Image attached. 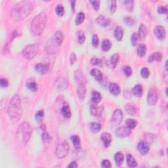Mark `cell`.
Listing matches in <instances>:
<instances>
[{"mask_svg":"<svg viewBox=\"0 0 168 168\" xmlns=\"http://www.w3.org/2000/svg\"><path fill=\"white\" fill-rule=\"evenodd\" d=\"M33 5L30 1H22L16 3L11 11V17L15 21L22 20L32 13Z\"/></svg>","mask_w":168,"mask_h":168,"instance_id":"6da1fadb","label":"cell"},{"mask_svg":"<svg viewBox=\"0 0 168 168\" xmlns=\"http://www.w3.org/2000/svg\"><path fill=\"white\" fill-rule=\"evenodd\" d=\"M8 115L13 122H17L23 116V107L20 97L14 95L9 102L8 106Z\"/></svg>","mask_w":168,"mask_h":168,"instance_id":"7a4b0ae2","label":"cell"},{"mask_svg":"<svg viewBox=\"0 0 168 168\" xmlns=\"http://www.w3.org/2000/svg\"><path fill=\"white\" fill-rule=\"evenodd\" d=\"M64 40V35L61 31H57L54 35L49 38L45 44V50L47 54L53 55L59 51L61 47L62 41Z\"/></svg>","mask_w":168,"mask_h":168,"instance_id":"3957f363","label":"cell"},{"mask_svg":"<svg viewBox=\"0 0 168 168\" xmlns=\"http://www.w3.org/2000/svg\"><path fill=\"white\" fill-rule=\"evenodd\" d=\"M32 133V128L29 123L25 122L19 125L16 131V141L21 146H25L30 140Z\"/></svg>","mask_w":168,"mask_h":168,"instance_id":"277c9868","label":"cell"},{"mask_svg":"<svg viewBox=\"0 0 168 168\" xmlns=\"http://www.w3.org/2000/svg\"><path fill=\"white\" fill-rule=\"evenodd\" d=\"M47 21V16L45 13H40L33 18L31 23V31L34 36H40L44 32Z\"/></svg>","mask_w":168,"mask_h":168,"instance_id":"5b68a950","label":"cell"},{"mask_svg":"<svg viewBox=\"0 0 168 168\" xmlns=\"http://www.w3.org/2000/svg\"><path fill=\"white\" fill-rule=\"evenodd\" d=\"M39 53V47L37 44H30L23 50V55L25 59L31 60L34 58Z\"/></svg>","mask_w":168,"mask_h":168,"instance_id":"8992f818","label":"cell"},{"mask_svg":"<svg viewBox=\"0 0 168 168\" xmlns=\"http://www.w3.org/2000/svg\"><path fill=\"white\" fill-rule=\"evenodd\" d=\"M70 150L68 143L66 141H64L59 143L56 148V156L57 158H63L68 154Z\"/></svg>","mask_w":168,"mask_h":168,"instance_id":"52a82bcc","label":"cell"},{"mask_svg":"<svg viewBox=\"0 0 168 168\" xmlns=\"http://www.w3.org/2000/svg\"><path fill=\"white\" fill-rule=\"evenodd\" d=\"M124 115L123 112L121 110L117 109L115 110L112 115V117L111 120V123L112 126H117L121 124V122L123 120Z\"/></svg>","mask_w":168,"mask_h":168,"instance_id":"ba28073f","label":"cell"},{"mask_svg":"<svg viewBox=\"0 0 168 168\" xmlns=\"http://www.w3.org/2000/svg\"><path fill=\"white\" fill-rule=\"evenodd\" d=\"M158 100V94L154 89H151L147 95V102L149 106H154Z\"/></svg>","mask_w":168,"mask_h":168,"instance_id":"9c48e42d","label":"cell"},{"mask_svg":"<svg viewBox=\"0 0 168 168\" xmlns=\"http://www.w3.org/2000/svg\"><path fill=\"white\" fill-rule=\"evenodd\" d=\"M55 85L57 89L60 90H64L68 87V81L65 78L59 77L55 82Z\"/></svg>","mask_w":168,"mask_h":168,"instance_id":"30bf717a","label":"cell"},{"mask_svg":"<svg viewBox=\"0 0 168 168\" xmlns=\"http://www.w3.org/2000/svg\"><path fill=\"white\" fill-rule=\"evenodd\" d=\"M131 133V129L128 128V127L122 126L120 128H117L115 132L116 135L118 138H125L128 137Z\"/></svg>","mask_w":168,"mask_h":168,"instance_id":"8fae6325","label":"cell"},{"mask_svg":"<svg viewBox=\"0 0 168 168\" xmlns=\"http://www.w3.org/2000/svg\"><path fill=\"white\" fill-rule=\"evenodd\" d=\"M154 32L156 36L159 40L164 39L165 37V34H166L164 27H163L162 26L160 25L156 26L154 30Z\"/></svg>","mask_w":168,"mask_h":168,"instance_id":"7c38bea8","label":"cell"},{"mask_svg":"<svg viewBox=\"0 0 168 168\" xmlns=\"http://www.w3.org/2000/svg\"><path fill=\"white\" fill-rule=\"evenodd\" d=\"M138 150L141 155L147 154L150 150V147L146 142H140L138 145Z\"/></svg>","mask_w":168,"mask_h":168,"instance_id":"4fadbf2b","label":"cell"},{"mask_svg":"<svg viewBox=\"0 0 168 168\" xmlns=\"http://www.w3.org/2000/svg\"><path fill=\"white\" fill-rule=\"evenodd\" d=\"M49 69V65L48 64H44V63H39L37 64L35 66L36 71L38 72V73L45 74H46Z\"/></svg>","mask_w":168,"mask_h":168,"instance_id":"5bb4252c","label":"cell"},{"mask_svg":"<svg viewBox=\"0 0 168 168\" xmlns=\"http://www.w3.org/2000/svg\"><path fill=\"white\" fill-rule=\"evenodd\" d=\"M101 139L105 148H108L112 142V136L109 133H103L101 135Z\"/></svg>","mask_w":168,"mask_h":168,"instance_id":"9a60e30c","label":"cell"},{"mask_svg":"<svg viewBox=\"0 0 168 168\" xmlns=\"http://www.w3.org/2000/svg\"><path fill=\"white\" fill-rule=\"evenodd\" d=\"M86 92H87V89H86L85 84H79L78 89H77V95L81 100H83L85 98Z\"/></svg>","mask_w":168,"mask_h":168,"instance_id":"2e32d148","label":"cell"},{"mask_svg":"<svg viewBox=\"0 0 168 168\" xmlns=\"http://www.w3.org/2000/svg\"><path fill=\"white\" fill-rule=\"evenodd\" d=\"M97 22L102 27H107L110 25V20L106 16L103 15H100L97 18Z\"/></svg>","mask_w":168,"mask_h":168,"instance_id":"e0dca14e","label":"cell"},{"mask_svg":"<svg viewBox=\"0 0 168 168\" xmlns=\"http://www.w3.org/2000/svg\"><path fill=\"white\" fill-rule=\"evenodd\" d=\"M74 77H75L76 81L79 84H85L86 80H85V77L83 76V73L81 72V70H76L75 74H74Z\"/></svg>","mask_w":168,"mask_h":168,"instance_id":"ac0fdd59","label":"cell"},{"mask_svg":"<svg viewBox=\"0 0 168 168\" xmlns=\"http://www.w3.org/2000/svg\"><path fill=\"white\" fill-rule=\"evenodd\" d=\"M109 92L113 95H118L120 93V88L117 83H112L109 85Z\"/></svg>","mask_w":168,"mask_h":168,"instance_id":"d6986e66","label":"cell"},{"mask_svg":"<svg viewBox=\"0 0 168 168\" xmlns=\"http://www.w3.org/2000/svg\"><path fill=\"white\" fill-rule=\"evenodd\" d=\"M61 112V114L65 117V118H70L72 116L70 108L68 104H64L62 107Z\"/></svg>","mask_w":168,"mask_h":168,"instance_id":"ffe728a7","label":"cell"},{"mask_svg":"<svg viewBox=\"0 0 168 168\" xmlns=\"http://www.w3.org/2000/svg\"><path fill=\"white\" fill-rule=\"evenodd\" d=\"M162 55L160 52H155L153 54L150 55L148 59V61L149 63H151L153 61H160L162 60Z\"/></svg>","mask_w":168,"mask_h":168,"instance_id":"44dd1931","label":"cell"},{"mask_svg":"<svg viewBox=\"0 0 168 168\" xmlns=\"http://www.w3.org/2000/svg\"><path fill=\"white\" fill-rule=\"evenodd\" d=\"M124 29L122 28L121 26H117L116 28V29L114 30V37L118 41H120L122 40L124 36Z\"/></svg>","mask_w":168,"mask_h":168,"instance_id":"7402d4cb","label":"cell"},{"mask_svg":"<svg viewBox=\"0 0 168 168\" xmlns=\"http://www.w3.org/2000/svg\"><path fill=\"white\" fill-rule=\"evenodd\" d=\"M148 33V30L145 25H144L143 24L139 26V33H138V36L140 39H144L146 37V36L147 35Z\"/></svg>","mask_w":168,"mask_h":168,"instance_id":"603a6c76","label":"cell"},{"mask_svg":"<svg viewBox=\"0 0 168 168\" xmlns=\"http://www.w3.org/2000/svg\"><path fill=\"white\" fill-rule=\"evenodd\" d=\"M119 55L117 54H114L112 56L110 57V59L109 61V66L111 67L112 68H115L117 66V62L119 61Z\"/></svg>","mask_w":168,"mask_h":168,"instance_id":"cb8c5ba5","label":"cell"},{"mask_svg":"<svg viewBox=\"0 0 168 168\" xmlns=\"http://www.w3.org/2000/svg\"><path fill=\"white\" fill-rule=\"evenodd\" d=\"M92 101L94 102L95 104H97V103L100 102L101 101L102 97L100 93L97 92V91H93L92 93Z\"/></svg>","mask_w":168,"mask_h":168,"instance_id":"d4e9b609","label":"cell"},{"mask_svg":"<svg viewBox=\"0 0 168 168\" xmlns=\"http://www.w3.org/2000/svg\"><path fill=\"white\" fill-rule=\"evenodd\" d=\"M114 160L115 162H116V164L117 166H120V165H122L124 160V156L123 154L120 152H118L116 154H115Z\"/></svg>","mask_w":168,"mask_h":168,"instance_id":"484cf974","label":"cell"},{"mask_svg":"<svg viewBox=\"0 0 168 168\" xmlns=\"http://www.w3.org/2000/svg\"><path fill=\"white\" fill-rule=\"evenodd\" d=\"M90 74L93 77H94L96 80L101 81L102 80V74L99 70L93 69L91 70Z\"/></svg>","mask_w":168,"mask_h":168,"instance_id":"4316f807","label":"cell"},{"mask_svg":"<svg viewBox=\"0 0 168 168\" xmlns=\"http://www.w3.org/2000/svg\"><path fill=\"white\" fill-rule=\"evenodd\" d=\"M133 94L136 97H140L143 95V87L141 85H136L132 89Z\"/></svg>","mask_w":168,"mask_h":168,"instance_id":"83f0119b","label":"cell"},{"mask_svg":"<svg viewBox=\"0 0 168 168\" xmlns=\"http://www.w3.org/2000/svg\"><path fill=\"white\" fill-rule=\"evenodd\" d=\"M127 163H128V165L129 166L131 167H135L138 165L135 158L131 154H128L127 156Z\"/></svg>","mask_w":168,"mask_h":168,"instance_id":"f1b7e54d","label":"cell"},{"mask_svg":"<svg viewBox=\"0 0 168 168\" xmlns=\"http://www.w3.org/2000/svg\"><path fill=\"white\" fill-rule=\"evenodd\" d=\"M126 111L128 112V114L131 116H133L137 113V108L131 104H127L125 107Z\"/></svg>","mask_w":168,"mask_h":168,"instance_id":"f546056e","label":"cell"},{"mask_svg":"<svg viewBox=\"0 0 168 168\" xmlns=\"http://www.w3.org/2000/svg\"><path fill=\"white\" fill-rule=\"evenodd\" d=\"M72 142L76 149H80L81 148V141L80 138L78 135H73L71 137Z\"/></svg>","mask_w":168,"mask_h":168,"instance_id":"4dcf8cb0","label":"cell"},{"mask_svg":"<svg viewBox=\"0 0 168 168\" xmlns=\"http://www.w3.org/2000/svg\"><path fill=\"white\" fill-rule=\"evenodd\" d=\"M91 131L93 133H98L101 129V125L97 122H91L89 124Z\"/></svg>","mask_w":168,"mask_h":168,"instance_id":"1f68e13d","label":"cell"},{"mask_svg":"<svg viewBox=\"0 0 168 168\" xmlns=\"http://www.w3.org/2000/svg\"><path fill=\"white\" fill-rule=\"evenodd\" d=\"M28 89L32 92H36L38 90V85L34 81H30L26 83Z\"/></svg>","mask_w":168,"mask_h":168,"instance_id":"d6a6232c","label":"cell"},{"mask_svg":"<svg viewBox=\"0 0 168 168\" xmlns=\"http://www.w3.org/2000/svg\"><path fill=\"white\" fill-rule=\"evenodd\" d=\"M100 108L97 106V104H92L91 106V114H92L93 116H97L100 114Z\"/></svg>","mask_w":168,"mask_h":168,"instance_id":"836d02e7","label":"cell"},{"mask_svg":"<svg viewBox=\"0 0 168 168\" xmlns=\"http://www.w3.org/2000/svg\"><path fill=\"white\" fill-rule=\"evenodd\" d=\"M126 126L130 129H134L137 126V121L136 120L129 118L126 120Z\"/></svg>","mask_w":168,"mask_h":168,"instance_id":"e575fe53","label":"cell"},{"mask_svg":"<svg viewBox=\"0 0 168 168\" xmlns=\"http://www.w3.org/2000/svg\"><path fill=\"white\" fill-rule=\"evenodd\" d=\"M85 14L82 13V12L79 13L78 15H77L76 18V20H75L76 25H81V24L83 22L84 20H85Z\"/></svg>","mask_w":168,"mask_h":168,"instance_id":"d590c367","label":"cell"},{"mask_svg":"<svg viewBox=\"0 0 168 168\" xmlns=\"http://www.w3.org/2000/svg\"><path fill=\"white\" fill-rule=\"evenodd\" d=\"M112 44L109 40H104L102 42V49L104 51H108L111 49Z\"/></svg>","mask_w":168,"mask_h":168,"instance_id":"8d00e7d4","label":"cell"},{"mask_svg":"<svg viewBox=\"0 0 168 168\" xmlns=\"http://www.w3.org/2000/svg\"><path fill=\"white\" fill-rule=\"evenodd\" d=\"M146 52V47L145 44H141L137 48V54L139 57H144Z\"/></svg>","mask_w":168,"mask_h":168,"instance_id":"74e56055","label":"cell"},{"mask_svg":"<svg viewBox=\"0 0 168 168\" xmlns=\"http://www.w3.org/2000/svg\"><path fill=\"white\" fill-rule=\"evenodd\" d=\"M124 4L126 6V8L127 10L129 12H132L133 11V8H134V1H124Z\"/></svg>","mask_w":168,"mask_h":168,"instance_id":"f35d334b","label":"cell"},{"mask_svg":"<svg viewBox=\"0 0 168 168\" xmlns=\"http://www.w3.org/2000/svg\"><path fill=\"white\" fill-rule=\"evenodd\" d=\"M85 41V35L83 31H79L78 32V42L79 44H83Z\"/></svg>","mask_w":168,"mask_h":168,"instance_id":"ab89813d","label":"cell"},{"mask_svg":"<svg viewBox=\"0 0 168 168\" xmlns=\"http://www.w3.org/2000/svg\"><path fill=\"white\" fill-rule=\"evenodd\" d=\"M55 12H56L57 15L59 16H62L64 14V8L62 5H58L55 8Z\"/></svg>","mask_w":168,"mask_h":168,"instance_id":"60d3db41","label":"cell"},{"mask_svg":"<svg viewBox=\"0 0 168 168\" xmlns=\"http://www.w3.org/2000/svg\"><path fill=\"white\" fill-rule=\"evenodd\" d=\"M124 23L127 25L128 26H133L134 24L135 23V19L131 17V16H126V17H125L124 18Z\"/></svg>","mask_w":168,"mask_h":168,"instance_id":"b9f144b4","label":"cell"},{"mask_svg":"<svg viewBox=\"0 0 168 168\" xmlns=\"http://www.w3.org/2000/svg\"><path fill=\"white\" fill-rule=\"evenodd\" d=\"M42 139L44 143H49L51 140V137L46 131H44L42 134Z\"/></svg>","mask_w":168,"mask_h":168,"instance_id":"7bdbcfd3","label":"cell"},{"mask_svg":"<svg viewBox=\"0 0 168 168\" xmlns=\"http://www.w3.org/2000/svg\"><path fill=\"white\" fill-rule=\"evenodd\" d=\"M91 63L94 66H102V61L101 59H98L97 57H93L91 60Z\"/></svg>","mask_w":168,"mask_h":168,"instance_id":"ee69618b","label":"cell"},{"mask_svg":"<svg viewBox=\"0 0 168 168\" xmlns=\"http://www.w3.org/2000/svg\"><path fill=\"white\" fill-rule=\"evenodd\" d=\"M141 75L143 78H147L150 75V71L147 68H143L141 70Z\"/></svg>","mask_w":168,"mask_h":168,"instance_id":"f6af8a7d","label":"cell"},{"mask_svg":"<svg viewBox=\"0 0 168 168\" xmlns=\"http://www.w3.org/2000/svg\"><path fill=\"white\" fill-rule=\"evenodd\" d=\"M44 112L43 111V110H39V111L37 112L36 113V120L38 122H40L42 121V120L44 118Z\"/></svg>","mask_w":168,"mask_h":168,"instance_id":"bcb514c9","label":"cell"},{"mask_svg":"<svg viewBox=\"0 0 168 168\" xmlns=\"http://www.w3.org/2000/svg\"><path fill=\"white\" fill-rule=\"evenodd\" d=\"M99 38H98V36L94 34L92 38V45L93 47L97 48L99 46Z\"/></svg>","mask_w":168,"mask_h":168,"instance_id":"7dc6e473","label":"cell"},{"mask_svg":"<svg viewBox=\"0 0 168 168\" xmlns=\"http://www.w3.org/2000/svg\"><path fill=\"white\" fill-rule=\"evenodd\" d=\"M138 39H139L138 33H133V34H132L131 38V43H132V44H133V46H135V45H137V42Z\"/></svg>","mask_w":168,"mask_h":168,"instance_id":"c3c4849f","label":"cell"},{"mask_svg":"<svg viewBox=\"0 0 168 168\" xmlns=\"http://www.w3.org/2000/svg\"><path fill=\"white\" fill-rule=\"evenodd\" d=\"M90 3H92L93 9H95L96 11H97L100 8V1H90Z\"/></svg>","mask_w":168,"mask_h":168,"instance_id":"681fc988","label":"cell"},{"mask_svg":"<svg viewBox=\"0 0 168 168\" xmlns=\"http://www.w3.org/2000/svg\"><path fill=\"white\" fill-rule=\"evenodd\" d=\"M123 70L125 74H126V76H130L132 74V70L131 68V67L124 66L123 68Z\"/></svg>","mask_w":168,"mask_h":168,"instance_id":"f907efd6","label":"cell"},{"mask_svg":"<svg viewBox=\"0 0 168 168\" xmlns=\"http://www.w3.org/2000/svg\"><path fill=\"white\" fill-rule=\"evenodd\" d=\"M101 166L102 167H104V168H110V167H112L111 162H110V161L108 160H103L102 162Z\"/></svg>","mask_w":168,"mask_h":168,"instance_id":"816d5d0a","label":"cell"},{"mask_svg":"<svg viewBox=\"0 0 168 168\" xmlns=\"http://www.w3.org/2000/svg\"><path fill=\"white\" fill-rule=\"evenodd\" d=\"M157 10L160 14H165L167 12V9L166 6H160L158 8Z\"/></svg>","mask_w":168,"mask_h":168,"instance_id":"f5cc1de1","label":"cell"},{"mask_svg":"<svg viewBox=\"0 0 168 168\" xmlns=\"http://www.w3.org/2000/svg\"><path fill=\"white\" fill-rule=\"evenodd\" d=\"M145 139H146V143H147L148 144V143H152L154 141V135H152V134L148 133V134H146Z\"/></svg>","mask_w":168,"mask_h":168,"instance_id":"db71d44e","label":"cell"},{"mask_svg":"<svg viewBox=\"0 0 168 168\" xmlns=\"http://www.w3.org/2000/svg\"><path fill=\"white\" fill-rule=\"evenodd\" d=\"M0 85L2 87H7L9 85V82L7 79L5 78H1V80H0Z\"/></svg>","mask_w":168,"mask_h":168,"instance_id":"11a10c76","label":"cell"},{"mask_svg":"<svg viewBox=\"0 0 168 168\" xmlns=\"http://www.w3.org/2000/svg\"><path fill=\"white\" fill-rule=\"evenodd\" d=\"M110 12L114 13L115 11H116V1H111V5H110Z\"/></svg>","mask_w":168,"mask_h":168,"instance_id":"9f6ffc18","label":"cell"},{"mask_svg":"<svg viewBox=\"0 0 168 168\" xmlns=\"http://www.w3.org/2000/svg\"><path fill=\"white\" fill-rule=\"evenodd\" d=\"M77 61V57L75 53H72L70 55V62L71 64H74Z\"/></svg>","mask_w":168,"mask_h":168,"instance_id":"6f0895ef","label":"cell"},{"mask_svg":"<svg viewBox=\"0 0 168 168\" xmlns=\"http://www.w3.org/2000/svg\"><path fill=\"white\" fill-rule=\"evenodd\" d=\"M78 167V164L76 162H72L67 167H70V168H76Z\"/></svg>","mask_w":168,"mask_h":168,"instance_id":"680465c9","label":"cell"},{"mask_svg":"<svg viewBox=\"0 0 168 168\" xmlns=\"http://www.w3.org/2000/svg\"><path fill=\"white\" fill-rule=\"evenodd\" d=\"M71 3H72V10L73 11H74V5H75V1H71Z\"/></svg>","mask_w":168,"mask_h":168,"instance_id":"91938a15","label":"cell"}]
</instances>
